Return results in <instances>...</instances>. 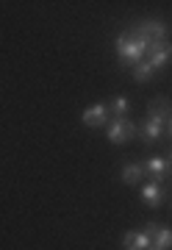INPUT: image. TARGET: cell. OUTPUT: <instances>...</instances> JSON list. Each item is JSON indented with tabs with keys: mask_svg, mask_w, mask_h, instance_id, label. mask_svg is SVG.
Returning <instances> with one entry per match:
<instances>
[{
	"mask_svg": "<svg viewBox=\"0 0 172 250\" xmlns=\"http://www.w3.org/2000/svg\"><path fill=\"white\" fill-rule=\"evenodd\" d=\"M147 47H150V39H147L145 34H139L136 25L125 28V31L117 36V42H114V50H117V59H119L122 67H136L139 62H145Z\"/></svg>",
	"mask_w": 172,
	"mask_h": 250,
	"instance_id": "obj_1",
	"label": "cell"
},
{
	"mask_svg": "<svg viewBox=\"0 0 172 250\" xmlns=\"http://www.w3.org/2000/svg\"><path fill=\"white\" fill-rule=\"evenodd\" d=\"M136 134V125L128 120V117H111L106 123V136H109L111 145H125L131 142Z\"/></svg>",
	"mask_w": 172,
	"mask_h": 250,
	"instance_id": "obj_2",
	"label": "cell"
},
{
	"mask_svg": "<svg viewBox=\"0 0 172 250\" xmlns=\"http://www.w3.org/2000/svg\"><path fill=\"white\" fill-rule=\"evenodd\" d=\"M145 62L153 67L155 72L164 70L167 64L172 62V42L167 39V42H153V45L147 47V56H145Z\"/></svg>",
	"mask_w": 172,
	"mask_h": 250,
	"instance_id": "obj_3",
	"label": "cell"
},
{
	"mask_svg": "<svg viewBox=\"0 0 172 250\" xmlns=\"http://www.w3.org/2000/svg\"><path fill=\"white\" fill-rule=\"evenodd\" d=\"M145 233L150 236V250H170L172 248V228L161 223H147Z\"/></svg>",
	"mask_w": 172,
	"mask_h": 250,
	"instance_id": "obj_4",
	"label": "cell"
},
{
	"mask_svg": "<svg viewBox=\"0 0 172 250\" xmlns=\"http://www.w3.org/2000/svg\"><path fill=\"white\" fill-rule=\"evenodd\" d=\"M136 31L145 34L150 39V45L153 42H167V36H170V25L164 20H142V22H136Z\"/></svg>",
	"mask_w": 172,
	"mask_h": 250,
	"instance_id": "obj_5",
	"label": "cell"
},
{
	"mask_svg": "<svg viewBox=\"0 0 172 250\" xmlns=\"http://www.w3.org/2000/svg\"><path fill=\"white\" fill-rule=\"evenodd\" d=\"M109 103H95V106L89 108H83V114H81V123L86 125V128H100V125H106L109 123Z\"/></svg>",
	"mask_w": 172,
	"mask_h": 250,
	"instance_id": "obj_6",
	"label": "cell"
},
{
	"mask_svg": "<svg viewBox=\"0 0 172 250\" xmlns=\"http://www.w3.org/2000/svg\"><path fill=\"white\" fill-rule=\"evenodd\" d=\"M136 131H139V136H142L145 145H155L164 134V123H158V120H153V117H145V123L139 125Z\"/></svg>",
	"mask_w": 172,
	"mask_h": 250,
	"instance_id": "obj_7",
	"label": "cell"
},
{
	"mask_svg": "<svg viewBox=\"0 0 172 250\" xmlns=\"http://www.w3.org/2000/svg\"><path fill=\"white\" fill-rule=\"evenodd\" d=\"M142 164H145V172L150 175V181H158V184H161V181L167 178V172H170V161H167V159H161V156L145 159Z\"/></svg>",
	"mask_w": 172,
	"mask_h": 250,
	"instance_id": "obj_8",
	"label": "cell"
},
{
	"mask_svg": "<svg viewBox=\"0 0 172 250\" xmlns=\"http://www.w3.org/2000/svg\"><path fill=\"white\" fill-rule=\"evenodd\" d=\"M147 117H153V120H158V123L167 125V120L172 117V103H170L167 98L150 100V106H147Z\"/></svg>",
	"mask_w": 172,
	"mask_h": 250,
	"instance_id": "obj_9",
	"label": "cell"
},
{
	"mask_svg": "<svg viewBox=\"0 0 172 250\" xmlns=\"http://www.w3.org/2000/svg\"><path fill=\"white\" fill-rule=\"evenodd\" d=\"M142 200H145L150 208H158L161 200H164V187L158 181H147L145 187H142Z\"/></svg>",
	"mask_w": 172,
	"mask_h": 250,
	"instance_id": "obj_10",
	"label": "cell"
},
{
	"mask_svg": "<svg viewBox=\"0 0 172 250\" xmlns=\"http://www.w3.org/2000/svg\"><path fill=\"white\" fill-rule=\"evenodd\" d=\"M145 164H139V161H131V164H125L122 167V184H128V187H136V184H142L145 181Z\"/></svg>",
	"mask_w": 172,
	"mask_h": 250,
	"instance_id": "obj_11",
	"label": "cell"
},
{
	"mask_svg": "<svg viewBox=\"0 0 172 250\" xmlns=\"http://www.w3.org/2000/svg\"><path fill=\"white\" fill-rule=\"evenodd\" d=\"M122 248L125 250H150V236L145 231H131L122 236Z\"/></svg>",
	"mask_w": 172,
	"mask_h": 250,
	"instance_id": "obj_12",
	"label": "cell"
},
{
	"mask_svg": "<svg viewBox=\"0 0 172 250\" xmlns=\"http://www.w3.org/2000/svg\"><path fill=\"white\" fill-rule=\"evenodd\" d=\"M128 111H131V103H128V98H122V95H117V98L109 103L111 117H128Z\"/></svg>",
	"mask_w": 172,
	"mask_h": 250,
	"instance_id": "obj_13",
	"label": "cell"
},
{
	"mask_svg": "<svg viewBox=\"0 0 172 250\" xmlns=\"http://www.w3.org/2000/svg\"><path fill=\"white\" fill-rule=\"evenodd\" d=\"M131 75H134V81H139V83H145V81H150V78L155 75V70H153V67H150L147 62H139V64L134 67V72H131Z\"/></svg>",
	"mask_w": 172,
	"mask_h": 250,
	"instance_id": "obj_14",
	"label": "cell"
},
{
	"mask_svg": "<svg viewBox=\"0 0 172 250\" xmlns=\"http://www.w3.org/2000/svg\"><path fill=\"white\" fill-rule=\"evenodd\" d=\"M167 128H170V134H172V117H170V120H167Z\"/></svg>",
	"mask_w": 172,
	"mask_h": 250,
	"instance_id": "obj_15",
	"label": "cell"
},
{
	"mask_svg": "<svg viewBox=\"0 0 172 250\" xmlns=\"http://www.w3.org/2000/svg\"><path fill=\"white\" fill-rule=\"evenodd\" d=\"M167 161H170V167H172V150H170V159H167Z\"/></svg>",
	"mask_w": 172,
	"mask_h": 250,
	"instance_id": "obj_16",
	"label": "cell"
}]
</instances>
